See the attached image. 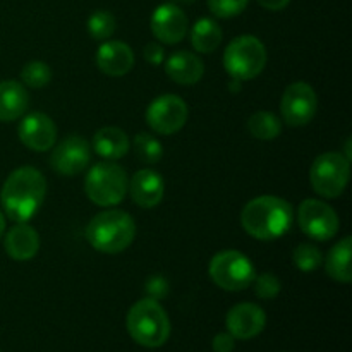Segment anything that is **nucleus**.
Returning a JSON list of instances; mask_svg holds the SVG:
<instances>
[{
    "label": "nucleus",
    "mask_w": 352,
    "mask_h": 352,
    "mask_svg": "<svg viewBox=\"0 0 352 352\" xmlns=\"http://www.w3.org/2000/svg\"><path fill=\"white\" fill-rule=\"evenodd\" d=\"M47 195L45 175L34 167H19L10 172L0 191L3 213L14 222H28L40 210Z\"/></svg>",
    "instance_id": "f257e3e1"
},
{
    "label": "nucleus",
    "mask_w": 352,
    "mask_h": 352,
    "mask_svg": "<svg viewBox=\"0 0 352 352\" xmlns=\"http://www.w3.org/2000/svg\"><path fill=\"white\" fill-rule=\"evenodd\" d=\"M294 222L291 203L278 196H258L241 212V226L251 237L274 241L289 232Z\"/></svg>",
    "instance_id": "f03ea898"
},
{
    "label": "nucleus",
    "mask_w": 352,
    "mask_h": 352,
    "mask_svg": "<svg viewBox=\"0 0 352 352\" xmlns=\"http://www.w3.org/2000/svg\"><path fill=\"white\" fill-rule=\"evenodd\" d=\"M136 237V223L133 217L122 210H105L89 220L86 226V239L96 251L117 254L127 250Z\"/></svg>",
    "instance_id": "7ed1b4c3"
},
{
    "label": "nucleus",
    "mask_w": 352,
    "mask_h": 352,
    "mask_svg": "<svg viewBox=\"0 0 352 352\" xmlns=\"http://www.w3.org/2000/svg\"><path fill=\"white\" fill-rule=\"evenodd\" d=\"M127 332L131 339L148 349L164 346L170 337V320L157 299H140L127 313Z\"/></svg>",
    "instance_id": "20e7f679"
},
{
    "label": "nucleus",
    "mask_w": 352,
    "mask_h": 352,
    "mask_svg": "<svg viewBox=\"0 0 352 352\" xmlns=\"http://www.w3.org/2000/svg\"><path fill=\"white\" fill-rule=\"evenodd\" d=\"M267 65V48L253 34L237 36L227 45L223 52V69L236 81H250Z\"/></svg>",
    "instance_id": "39448f33"
},
{
    "label": "nucleus",
    "mask_w": 352,
    "mask_h": 352,
    "mask_svg": "<svg viewBox=\"0 0 352 352\" xmlns=\"http://www.w3.org/2000/svg\"><path fill=\"white\" fill-rule=\"evenodd\" d=\"M127 174L112 160L95 164L85 179L86 196L98 206H116L126 198Z\"/></svg>",
    "instance_id": "423d86ee"
},
{
    "label": "nucleus",
    "mask_w": 352,
    "mask_h": 352,
    "mask_svg": "<svg viewBox=\"0 0 352 352\" xmlns=\"http://www.w3.org/2000/svg\"><path fill=\"white\" fill-rule=\"evenodd\" d=\"M351 162L339 151H327L315 158L309 168V182L315 192L327 199L339 198L349 184Z\"/></svg>",
    "instance_id": "0eeeda50"
},
{
    "label": "nucleus",
    "mask_w": 352,
    "mask_h": 352,
    "mask_svg": "<svg viewBox=\"0 0 352 352\" xmlns=\"http://www.w3.org/2000/svg\"><path fill=\"white\" fill-rule=\"evenodd\" d=\"M208 274L213 284L230 292L244 291L253 284L256 277V270L250 258L236 250L217 253L210 261Z\"/></svg>",
    "instance_id": "6e6552de"
},
{
    "label": "nucleus",
    "mask_w": 352,
    "mask_h": 352,
    "mask_svg": "<svg viewBox=\"0 0 352 352\" xmlns=\"http://www.w3.org/2000/svg\"><path fill=\"white\" fill-rule=\"evenodd\" d=\"M298 223L302 232L315 241H330L339 232V217L329 203L308 198L299 205Z\"/></svg>",
    "instance_id": "1a4fd4ad"
},
{
    "label": "nucleus",
    "mask_w": 352,
    "mask_h": 352,
    "mask_svg": "<svg viewBox=\"0 0 352 352\" xmlns=\"http://www.w3.org/2000/svg\"><path fill=\"white\" fill-rule=\"evenodd\" d=\"M188 105L177 95L157 96L146 109L148 126L162 136L179 133L188 122Z\"/></svg>",
    "instance_id": "9d476101"
},
{
    "label": "nucleus",
    "mask_w": 352,
    "mask_h": 352,
    "mask_svg": "<svg viewBox=\"0 0 352 352\" xmlns=\"http://www.w3.org/2000/svg\"><path fill=\"white\" fill-rule=\"evenodd\" d=\"M316 109H318V98L315 89L308 82H292L282 95L280 113L287 126H306L313 120Z\"/></svg>",
    "instance_id": "9b49d317"
},
{
    "label": "nucleus",
    "mask_w": 352,
    "mask_h": 352,
    "mask_svg": "<svg viewBox=\"0 0 352 352\" xmlns=\"http://www.w3.org/2000/svg\"><path fill=\"white\" fill-rule=\"evenodd\" d=\"M91 160V146L88 141L78 134L64 138L50 155V167L58 175L72 177L85 170Z\"/></svg>",
    "instance_id": "f8f14e48"
},
{
    "label": "nucleus",
    "mask_w": 352,
    "mask_h": 352,
    "mask_svg": "<svg viewBox=\"0 0 352 352\" xmlns=\"http://www.w3.org/2000/svg\"><path fill=\"white\" fill-rule=\"evenodd\" d=\"M188 16L175 3H162L151 16L150 28L153 36L165 45H175L188 34Z\"/></svg>",
    "instance_id": "ddd939ff"
},
{
    "label": "nucleus",
    "mask_w": 352,
    "mask_h": 352,
    "mask_svg": "<svg viewBox=\"0 0 352 352\" xmlns=\"http://www.w3.org/2000/svg\"><path fill=\"white\" fill-rule=\"evenodd\" d=\"M267 325V315L254 302H239L226 316L227 332L239 340H250L260 336Z\"/></svg>",
    "instance_id": "4468645a"
},
{
    "label": "nucleus",
    "mask_w": 352,
    "mask_h": 352,
    "mask_svg": "<svg viewBox=\"0 0 352 352\" xmlns=\"http://www.w3.org/2000/svg\"><path fill=\"white\" fill-rule=\"evenodd\" d=\"M21 143L31 151H48L55 146L57 127L54 120L41 112H33L24 117L17 127Z\"/></svg>",
    "instance_id": "2eb2a0df"
},
{
    "label": "nucleus",
    "mask_w": 352,
    "mask_h": 352,
    "mask_svg": "<svg viewBox=\"0 0 352 352\" xmlns=\"http://www.w3.org/2000/svg\"><path fill=\"white\" fill-rule=\"evenodd\" d=\"M96 65L105 76L120 78L134 67V54L124 41L107 40L96 52Z\"/></svg>",
    "instance_id": "dca6fc26"
},
{
    "label": "nucleus",
    "mask_w": 352,
    "mask_h": 352,
    "mask_svg": "<svg viewBox=\"0 0 352 352\" xmlns=\"http://www.w3.org/2000/svg\"><path fill=\"white\" fill-rule=\"evenodd\" d=\"M131 198L141 208H155L164 199L165 182L158 172L143 168L138 170L127 186Z\"/></svg>",
    "instance_id": "f3484780"
},
{
    "label": "nucleus",
    "mask_w": 352,
    "mask_h": 352,
    "mask_svg": "<svg viewBox=\"0 0 352 352\" xmlns=\"http://www.w3.org/2000/svg\"><path fill=\"white\" fill-rule=\"evenodd\" d=\"M165 72L174 82L182 86L196 85L205 74V64L198 54L177 50L165 60Z\"/></svg>",
    "instance_id": "a211bd4d"
},
{
    "label": "nucleus",
    "mask_w": 352,
    "mask_h": 352,
    "mask_svg": "<svg viewBox=\"0 0 352 352\" xmlns=\"http://www.w3.org/2000/svg\"><path fill=\"white\" fill-rule=\"evenodd\" d=\"M6 253L16 261H30L36 256L40 250V236L26 222L14 226L3 237Z\"/></svg>",
    "instance_id": "6ab92c4d"
},
{
    "label": "nucleus",
    "mask_w": 352,
    "mask_h": 352,
    "mask_svg": "<svg viewBox=\"0 0 352 352\" xmlns=\"http://www.w3.org/2000/svg\"><path fill=\"white\" fill-rule=\"evenodd\" d=\"M30 95L23 82L2 81L0 82V122H10L28 110Z\"/></svg>",
    "instance_id": "aec40b11"
},
{
    "label": "nucleus",
    "mask_w": 352,
    "mask_h": 352,
    "mask_svg": "<svg viewBox=\"0 0 352 352\" xmlns=\"http://www.w3.org/2000/svg\"><path fill=\"white\" fill-rule=\"evenodd\" d=\"M131 141L119 127H102L93 136V150L105 160H119L127 155Z\"/></svg>",
    "instance_id": "412c9836"
},
{
    "label": "nucleus",
    "mask_w": 352,
    "mask_h": 352,
    "mask_svg": "<svg viewBox=\"0 0 352 352\" xmlns=\"http://www.w3.org/2000/svg\"><path fill=\"white\" fill-rule=\"evenodd\" d=\"M351 251H352V237H344L342 241L336 244L327 254L325 268L329 277H332L340 284H349L352 280L351 268Z\"/></svg>",
    "instance_id": "4be33fe9"
},
{
    "label": "nucleus",
    "mask_w": 352,
    "mask_h": 352,
    "mask_svg": "<svg viewBox=\"0 0 352 352\" xmlns=\"http://www.w3.org/2000/svg\"><path fill=\"white\" fill-rule=\"evenodd\" d=\"M222 43V30L210 17L196 21L191 30V45L199 54H212Z\"/></svg>",
    "instance_id": "5701e85b"
},
{
    "label": "nucleus",
    "mask_w": 352,
    "mask_h": 352,
    "mask_svg": "<svg viewBox=\"0 0 352 352\" xmlns=\"http://www.w3.org/2000/svg\"><path fill=\"white\" fill-rule=\"evenodd\" d=\"M248 129H250L251 136L261 141H270L280 134L282 131V120L278 119L275 113L272 112H261L253 113L248 120Z\"/></svg>",
    "instance_id": "b1692460"
},
{
    "label": "nucleus",
    "mask_w": 352,
    "mask_h": 352,
    "mask_svg": "<svg viewBox=\"0 0 352 352\" xmlns=\"http://www.w3.org/2000/svg\"><path fill=\"white\" fill-rule=\"evenodd\" d=\"M134 153L143 164L155 165L164 157V146L153 134L140 133L134 138Z\"/></svg>",
    "instance_id": "393cba45"
},
{
    "label": "nucleus",
    "mask_w": 352,
    "mask_h": 352,
    "mask_svg": "<svg viewBox=\"0 0 352 352\" xmlns=\"http://www.w3.org/2000/svg\"><path fill=\"white\" fill-rule=\"evenodd\" d=\"M86 28H88V33L93 40L107 41L109 38H112L113 33H116L117 21L116 17H113V14L109 12V10H95V12L88 17Z\"/></svg>",
    "instance_id": "a878e982"
},
{
    "label": "nucleus",
    "mask_w": 352,
    "mask_h": 352,
    "mask_svg": "<svg viewBox=\"0 0 352 352\" xmlns=\"http://www.w3.org/2000/svg\"><path fill=\"white\" fill-rule=\"evenodd\" d=\"M292 260L294 265L305 274H311V272L318 270L323 263V254L315 244L311 243H301L294 248L292 251Z\"/></svg>",
    "instance_id": "bb28decb"
},
{
    "label": "nucleus",
    "mask_w": 352,
    "mask_h": 352,
    "mask_svg": "<svg viewBox=\"0 0 352 352\" xmlns=\"http://www.w3.org/2000/svg\"><path fill=\"white\" fill-rule=\"evenodd\" d=\"M21 79L30 88H43L52 81V69L47 62L31 60L21 71Z\"/></svg>",
    "instance_id": "cd10ccee"
},
{
    "label": "nucleus",
    "mask_w": 352,
    "mask_h": 352,
    "mask_svg": "<svg viewBox=\"0 0 352 352\" xmlns=\"http://www.w3.org/2000/svg\"><path fill=\"white\" fill-rule=\"evenodd\" d=\"M254 294L260 299H265V301H270V299H275L278 294H280V280L275 277L274 274H260L254 277L253 284Z\"/></svg>",
    "instance_id": "c85d7f7f"
},
{
    "label": "nucleus",
    "mask_w": 352,
    "mask_h": 352,
    "mask_svg": "<svg viewBox=\"0 0 352 352\" xmlns=\"http://www.w3.org/2000/svg\"><path fill=\"white\" fill-rule=\"evenodd\" d=\"M250 0H208V7L212 14L220 19H230L243 12Z\"/></svg>",
    "instance_id": "c756f323"
},
{
    "label": "nucleus",
    "mask_w": 352,
    "mask_h": 352,
    "mask_svg": "<svg viewBox=\"0 0 352 352\" xmlns=\"http://www.w3.org/2000/svg\"><path fill=\"white\" fill-rule=\"evenodd\" d=\"M146 291H148V294L151 296V299H162L167 296L168 284L165 282L164 277H158V275H155V277H151L150 280L146 282Z\"/></svg>",
    "instance_id": "7c9ffc66"
},
{
    "label": "nucleus",
    "mask_w": 352,
    "mask_h": 352,
    "mask_svg": "<svg viewBox=\"0 0 352 352\" xmlns=\"http://www.w3.org/2000/svg\"><path fill=\"white\" fill-rule=\"evenodd\" d=\"M212 347L213 352H232L236 347V339L229 332H222L213 337Z\"/></svg>",
    "instance_id": "2f4dec72"
},
{
    "label": "nucleus",
    "mask_w": 352,
    "mask_h": 352,
    "mask_svg": "<svg viewBox=\"0 0 352 352\" xmlns=\"http://www.w3.org/2000/svg\"><path fill=\"white\" fill-rule=\"evenodd\" d=\"M143 57L151 65H160L165 58V50L158 43H148L143 50Z\"/></svg>",
    "instance_id": "473e14b6"
},
{
    "label": "nucleus",
    "mask_w": 352,
    "mask_h": 352,
    "mask_svg": "<svg viewBox=\"0 0 352 352\" xmlns=\"http://www.w3.org/2000/svg\"><path fill=\"white\" fill-rule=\"evenodd\" d=\"M256 2L268 10H282L289 6L291 0H256Z\"/></svg>",
    "instance_id": "72a5a7b5"
},
{
    "label": "nucleus",
    "mask_w": 352,
    "mask_h": 352,
    "mask_svg": "<svg viewBox=\"0 0 352 352\" xmlns=\"http://www.w3.org/2000/svg\"><path fill=\"white\" fill-rule=\"evenodd\" d=\"M3 232H6V215L0 212V239H2Z\"/></svg>",
    "instance_id": "f704fd0d"
},
{
    "label": "nucleus",
    "mask_w": 352,
    "mask_h": 352,
    "mask_svg": "<svg viewBox=\"0 0 352 352\" xmlns=\"http://www.w3.org/2000/svg\"><path fill=\"white\" fill-rule=\"evenodd\" d=\"M175 2H182V3H192V2H196V0H175Z\"/></svg>",
    "instance_id": "c9c22d12"
}]
</instances>
